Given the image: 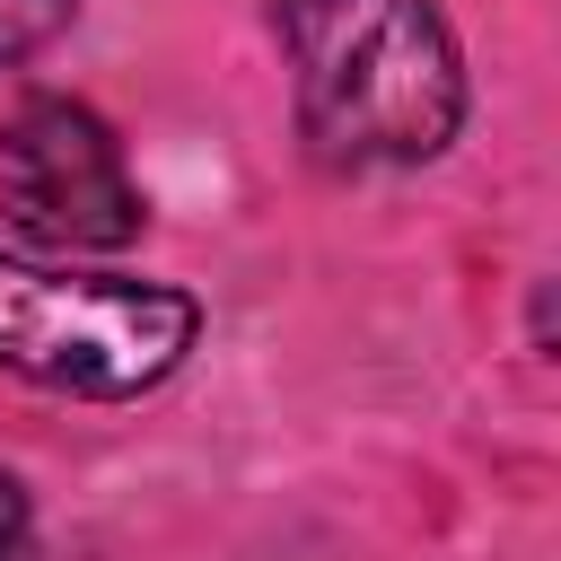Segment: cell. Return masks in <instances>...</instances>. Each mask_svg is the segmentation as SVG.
I'll return each mask as SVG.
<instances>
[{"label": "cell", "instance_id": "cell-4", "mask_svg": "<svg viewBox=\"0 0 561 561\" xmlns=\"http://www.w3.org/2000/svg\"><path fill=\"white\" fill-rule=\"evenodd\" d=\"M70 9H79V0H0V70L26 61V53H44V44L70 26Z\"/></svg>", "mask_w": 561, "mask_h": 561}, {"label": "cell", "instance_id": "cell-2", "mask_svg": "<svg viewBox=\"0 0 561 561\" xmlns=\"http://www.w3.org/2000/svg\"><path fill=\"white\" fill-rule=\"evenodd\" d=\"M202 342V307L167 280L53 272L0 254V368L79 403H131L167 386Z\"/></svg>", "mask_w": 561, "mask_h": 561}, {"label": "cell", "instance_id": "cell-3", "mask_svg": "<svg viewBox=\"0 0 561 561\" xmlns=\"http://www.w3.org/2000/svg\"><path fill=\"white\" fill-rule=\"evenodd\" d=\"M0 184H9V219L61 254H114L149 219L123 140L70 96H26L0 123Z\"/></svg>", "mask_w": 561, "mask_h": 561}, {"label": "cell", "instance_id": "cell-1", "mask_svg": "<svg viewBox=\"0 0 561 561\" xmlns=\"http://www.w3.org/2000/svg\"><path fill=\"white\" fill-rule=\"evenodd\" d=\"M298 131L324 167H421L465 123V53L430 0H272Z\"/></svg>", "mask_w": 561, "mask_h": 561}, {"label": "cell", "instance_id": "cell-5", "mask_svg": "<svg viewBox=\"0 0 561 561\" xmlns=\"http://www.w3.org/2000/svg\"><path fill=\"white\" fill-rule=\"evenodd\" d=\"M18 535H26V491H18L9 473H0V561L18 552Z\"/></svg>", "mask_w": 561, "mask_h": 561}]
</instances>
